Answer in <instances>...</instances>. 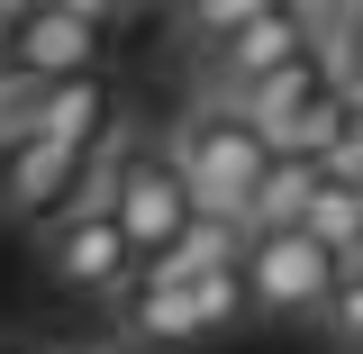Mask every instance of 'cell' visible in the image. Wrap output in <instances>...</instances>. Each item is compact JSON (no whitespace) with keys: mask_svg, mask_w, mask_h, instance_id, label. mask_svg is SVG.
I'll return each instance as SVG.
<instances>
[{"mask_svg":"<svg viewBox=\"0 0 363 354\" xmlns=\"http://www.w3.org/2000/svg\"><path fill=\"white\" fill-rule=\"evenodd\" d=\"M182 173H191V200H200V219H227V227H255L264 219V182L281 164V145H272L236 100H200L173 136Z\"/></svg>","mask_w":363,"mask_h":354,"instance_id":"cell-1","label":"cell"},{"mask_svg":"<svg viewBox=\"0 0 363 354\" xmlns=\"http://www.w3.org/2000/svg\"><path fill=\"white\" fill-rule=\"evenodd\" d=\"M91 200H109V209H118V227L136 236V255H145V264L182 255V236L200 227V200H191L182 155H173V145H155V136H136V128L109 136V155H100V173H91Z\"/></svg>","mask_w":363,"mask_h":354,"instance_id":"cell-2","label":"cell"},{"mask_svg":"<svg viewBox=\"0 0 363 354\" xmlns=\"http://www.w3.org/2000/svg\"><path fill=\"white\" fill-rule=\"evenodd\" d=\"M245 291H255V318H318L336 309L345 291V255L318 245L309 227H255L245 236Z\"/></svg>","mask_w":363,"mask_h":354,"instance_id":"cell-3","label":"cell"},{"mask_svg":"<svg viewBox=\"0 0 363 354\" xmlns=\"http://www.w3.org/2000/svg\"><path fill=\"white\" fill-rule=\"evenodd\" d=\"M45 272H55L64 291L118 309V300L136 291V272H145V255H136V236L118 227L109 200H82V209H64V219L45 227Z\"/></svg>","mask_w":363,"mask_h":354,"instance_id":"cell-4","label":"cell"},{"mask_svg":"<svg viewBox=\"0 0 363 354\" xmlns=\"http://www.w3.org/2000/svg\"><path fill=\"white\" fill-rule=\"evenodd\" d=\"M318 45H327V18L309 9H272L245 28V37H227L218 55H200V73H209V100H245V91H264L272 73H291V64H309Z\"/></svg>","mask_w":363,"mask_h":354,"instance_id":"cell-5","label":"cell"},{"mask_svg":"<svg viewBox=\"0 0 363 354\" xmlns=\"http://www.w3.org/2000/svg\"><path fill=\"white\" fill-rule=\"evenodd\" d=\"M91 200V164L82 155H64V145H45L28 128H0V219H64V209H82Z\"/></svg>","mask_w":363,"mask_h":354,"instance_id":"cell-6","label":"cell"},{"mask_svg":"<svg viewBox=\"0 0 363 354\" xmlns=\"http://www.w3.org/2000/svg\"><path fill=\"white\" fill-rule=\"evenodd\" d=\"M118 327H128V345H145V354L200 345V336H209V309H200V282H191L182 264H145V272H136V291L118 300Z\"/></svg>","mask_w":363,"mask_h":354,"instance_id":"cell-7","label":"cell"},{"mask_svg":"<svg viewBox=\"0 0 363 354\" xmlns=\"http://www.w3.org/2000/svg\"><path fill=\"white\" fill-rule=\"evenodd\" d=\"M255 18H264V0H200V9L182 18V37L200 45V55H218V45H227V37H245Z\"/></svg>","mask_w":363,"mask_h":354,"instance_id":"cell-8","label":"cell"},{"mask_svg":"<svg viewBox=\"0 0 363 354\" xmlns=\"http://www.w3.org/2000/svg\"><path fill=\"white\" fill-rule=\"evenodd\" d=\"M327 345L363 354V272H345V291H336V309H327Z\"/></svg>","mask_w":363,"mask_h":354,"instance_id":"cell-9","label":"cell"},{"mask_svg":"<svg viewBox=\"0 0 363 354\" xmlns=\"http://www.w3.org/2000/svg\"><path fill=\"white\" fill-rule=\"evenodd\" d=\"M345 272H363V245H354V255H345Z\"/></svg>","mask_w":363,"mask_h":354,"instance_id":"cell-10","label":"cell"},{"mask_svg":"<svg viewBox=\"0 0 363 354\" xmlns=\"http://www.w3.org/2000/svg\"><path fill=\"white\" fill-rule=\"evenodd\" d=\"M73 354H100V345H73Z\"/></svg>","mask_w":363,"mask_h":354,"instance_id":"cell-11","label":"cell"}]
</instances>
